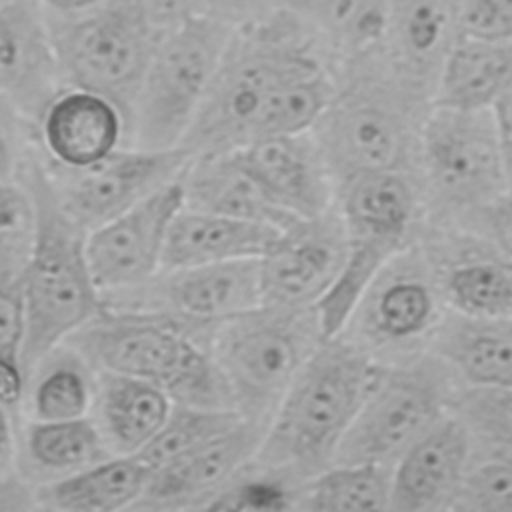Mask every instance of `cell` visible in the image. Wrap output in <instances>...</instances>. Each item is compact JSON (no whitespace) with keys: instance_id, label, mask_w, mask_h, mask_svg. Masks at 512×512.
<instances>
[{"instance_id":"e575fe53","label":"cell","mask_w":512,"mask_h":512,"mask_svg":"<svg viewBox=\"0 0 512 512\" xmlns=\"http://www.w3.org/2000/svg\"><path fill=\"white\" fill-rule=\"evenodd\" d=\"M244 416L230 408H196L176 404L156 438L138 454L154 472L234 428Z\"/></svg>"},{"instance_id":"ab89813d","label":"cell","mask_w":512,"mask_h":512,"mask_svg":"<svg viewBox=\"0 0 512 512\" xmlns=\"http://www.w3.org/2000/svg\"><path fill=\"white\" fill-rule=\"evenodd\" d=\"M30 120L18 106L0 96V180L18 182L32 154Z\"/></svg>"},{"instance_id":"d4e9b609","label":"cell","mask_w":512,"mask_h":512,"mask_svg":"<svg viewBox=\"0 0 512 512\" xmlns=\"http://www.w3.org/2000/svg\"><path fill=\"white\" fill-rule=\"evenodd\" d=\"M180 182L186 208L274 228L294 220L266 198L232 150L192 156Z\"/></svg>"},{"instance_id":"7dc6e473","label":"cell","mask_w":512,"mask_h":512,"mask_svg":"<svg viewBox=\"0 0 512 512\" xmlns=\"http://www.w3.org/2000/svg\"><path fill=\"white\" fill-rule=\"evenodd\" d=\"M16 464H18L16 412L0 406V482L16 474Z\"/></svg>"},{"instance_id":"603a6c76","label":"cell","mask_w":512,"mask_h":512,"mask_svg":"<svg viewBox=\"0 0 512 512\" xmlns=\"http://www.w3.org/2000/svg\"><path fill=\"white\" fill-rule=\"evenodd\" d=\"M422 186L416 174L382 170L356 174L336 186V204L348 238H376L410 246Z\"/></svg>"},{"instance_id":"f6af8a7d","label":"cell","mask_w":512,"mask_h":512,"mask_svg":"<svg viewBox=\"0 0 512 512\" xmlns=\"http://www.w3.org/2000/svg\"><path fill=\"white\" fill-rule=\"evenodd\" d=\"M146 12L148 20L162 34L182 24L192 14H198L192 0H136Z\"/></svg>"},{"instance_id":"277c9868","label":"cell","mask_w":512,"mask_h":512,"mask_svg":"<svg viewBox=\"0 0 512 512\" xmlns=\"http://www.w3.org/2000/svg\"><path fill=\"white\" fill-rule=\"evenodd\" d=\"M214 328L160 312L102 304L64 344L80 352L96 372L156 384L176 404L234 410L210 354Z\"/></svg>"},{"instance_id":"4316f807","label":"cell","mask_w":512,"mask_h":512,"mask_svg":"<svg viewBox=\"0 0 512 512\" xmlns=\"http://www.w3.org/2000/svg\"><path fill=\"white\" fill-rule=\"evenodd\" d=\"M434 352L470 386L512 388V318L452 312L434 330Z\"/></svg>"},{"instance_id":"7bdbcfd3","label":"cell","mask_w":512,"mask_h":512,"mask_svg":"<svg viewBox=\"0 0 512 512\" xmlns=\"http://www.w3.org/2000/svg\"><path fill=\"white\" fill-rule=\"evenodd\" d=\"M458 222L464 224L468 232L488 240L504 256L512 258V190Z\"/></svg>"},{"instance_id":"7a4b0ae2","label":"cell","mask_w":512,"mask_h":512,"mask_svg":"<svg viewBox=\"0 0 512 512\" xmlns=\"http://www.w3.org/2000/svg\"><path fill=\"white\" fill-rule=\"evenodd\" d=\"M380 370L356 342L322 340L268 420L252 466L296 486L328 470Z\"/></svg>"},{"instance_id":"83f0119b","label":"cell","mask_w":512,"mask_h":512,"mask_svg":"<svg viewBox=\"0 0 512 512\" xmlns=\"http://www.w3.org/2000/svg\"><path fill=\"white\" fill-rule=\"evenodd\" d=\"M114 456L92 416L76 420H26L18 430L16 474L32 488L70 476Z\"/></svg>"},{"instance_id":"7402d4cb","label":"cell","mask_w":512,"mask_h":512,"mask_svg":"<svg viewBox=\"0 0 512 512\" xmlns=\"http://www.w3.org/2000/svg\"><path fill=\"white\" fill-rule=\"evenodd\" d=\"M470 430L458 416H444L400 456L390 476V512H438L466 476Z\"/></svg>"},{"instance_id":"ffe728a7","label":"cell","mask_w":512,"mask_h":512,"mask_svg":"<svg viewBox=\"0 0 512 512\" xmlns=\"http://www.w3.org/2000/svg\"><path fill=\"white\" fill-rule=\"evenodd\" d=\"M442 300L452 312L512 318V258L488 240L468 234L434 236L424 250Z\"/></svg>"},{"instance_id":"6da1fadb","label":"cell","mask_w":512,"mask_h":512,"mask_svg":"<svg viewBox=\"0 0 512 512\" xmlns=\"http://www.w3.org/2000/svg\"><path fill=\"white\" fill-rule=\"evenodd\" d=\"M430 110L432 100L392 68L380 44L346 56L310 134L336 186L364 172L418 176L420 136Z\"/></svg>"},{"instance_id":"d6a6232c","label":"cell","mask_w":512,"mask_h":512,"mask_svg":"<svg viewBox=\"0 0 512 512\" xmlns=\"http://www.w3.org/2000/svg\"><path fill=\"white\" fill-rule=\"evenodd\" d=\"M284 10L352 56L382 44L388 0H284Z\"/></svg>"},{"instance_id":"4dcf8cb0","label":"cell","mask_w":512,"mask_h":512,"mask_svg":"<svg viewBox=\"0 0 512 512\" xmlns=\"http://www.w3.org/2000/svg\"><path fill=\"white\" fill-rule=\"evenodd\" d=\"M512 86V42L460 38L450 52L432 106L488 110Z\"/></svg>"},{"instance_id":"f907efd6","label":"cell","mask_w":512,"mask_h":512,"mask_svg":"<svg viewBox=\"0 0 512 512\" xmlns=\"http://www.w3.org/2000/svg\"><path fill=\"white\" fill-rule=\"evenodd\" d=\"M54 18H78L100 8L106 0H40Z\"/></svg>"},{"instance_id":"d590c367","label":"cell","mask_w":512,"mask_h":512,"mask_svg":"<svg viewBox=\"0 0 512 512\" xmlns=\"http://www.w3.org/2000/svg\"><path fill=\"white\" fill-rule=\"evenodd\" d=\"M298 486L252 464L188 512H292Z\"/></svg>"},{"instance_id":"bcb514c9","label":"cell","mask_w":512,"mask_h":512,"mask_svg":"<svg viewBox=\"0 0 512 512\" xmlns=\"http://www.w3.org/2000/svg\"><path fill=\"white\" fill-rule=\"evenodd\" d=\"M492 116L496 124V134L502 150V160L512 190V86L492 104Z\"/></svg>"},{"instance_id":"4fadbf2b","label":"cell","mask_w":512,"mask_h":512,"mask_svg":"<svg viewBox=\"0 0 512 512\" xmlns=\"http://www.w3.org/2000/svg\"><path fill=\"white\" fill-rule=\"evenodd\" d=\"M184 208L182 182L176 180L86 236V256L102 298L142 286L162 268L166 236Z\"/></svg>"},{"instance_id":"b9f144b4","label":"cell","mask_w":512,"mask_h":512,"mask_svg":"<svg viewBox=\"0 0 512 512\" xmlns=\"http://www.w3.org/2000/svg\"><path fill=\"white\" fill-rule=\"evenodd\" d=\"M26 338V316L20 278L0 284V360L20 362Z\"/></svg>"},{"instance_id":"1f68e13d","label":"cell","mask_w":512,"mask_h":512,"mask_svg":"<svg viewBox=\"0 0 512 512\" xmlns=\"http://www.w3.org/2000/svg\"><path fill=\"white\" fill-rule=\"evenodd\" d=\"M292 512H390L382 464H334L296 490Z\"/></svg>"},{"instance_id":"f35d334b","label":"cell","mask_w":512,"mask_h":512,"mask_svg":"<svg viewBox=\"0 0 512 512\" xmlns=\"http://www.w3.org/2000/svg\"><path fill=\"white\" fill-rule=\"evenodd\" d=\"M446 512H512V458L466 472Z\"/></svg>"},{"instance_id":"f546056e","label":"cell","mask_w":512,"mask_h":512,"mask_svg":"<svg viewBox=\"0 0 512 512\" xmlns=\"http://www.w3.org/2000/svg\"><path fill=\"white\" fill-rule=\"evenodd\" d=\"M98 372L68 344L50 350L28 372L22 410L26 420L56 422L92 416Z\"/></svg>"},{"instance_id":"2e32d148","label":"cell","mask_w":512,"mask_h":512,"mask_svg":"<svg viewBox=\"0 0 512 512\" xmlns=\"http://www.w3.org/2000/svg\"><path fill=\"white\" fill-rule=\"evenodd\" d=\"M264 428V424L244 418L228 432L154 470L142 498L130 512L192 510L252 464Z\"/></svg>"},{"instance_id":"5bb4252c","label":"cell","mask_w":512,"mask_h":512,"mask_svg":"<svg viewBox=\"0 0 512 512\" xmlns=\"http://www.w3.org/2000/svg\"><path fill=\"white\" fill-rule=\"evenodd\" d=\"M346 254L348 238L338 210L294 218L260 258L262 304L316 308L338 278Z\"/></svg>"},{"instance_id":"3957f363","label":"cell","mask_w":512,"mask_h":512,"mask_svg":"<svg viewBox=\"0 0 512 512\" xmlns=\"http://www.w3.org/2000/svg\"><path fill=\"white\" fill-rule=\"evenodd\" d=\"M314 34L284 8L236 26L182 148L192 156L242 148L256 114L276 90L330 72Z\"/></svg>"},{"instance_id":"74e56055","label":"cell","mask_w":512,"mask_h":512,"mask_svg":"<svg viewBox=\"0 0 512 512\" xmlns=\"http://www.w3.org/2000/svg\"><path fill=\"white\" fill-rule=\"evenodd\" d=\"M458 418L484 442L512 458V388L470 386L456 400Z\"/></svg>"},{"instance_id":"d6986e66","label":"cell","mask_w":512,"mask_h":512,"mask_svg":"<svg viewBox=\"0 0 512 512\" xmlns=\"http://www.w3.org/2000/svg\"><path fill=\"white\" fill-rule=\"evenodd\" d=\"M38 142L52 168L84 170L130 146L124 112L106 96L62 86L36 120Z\"/></svg>"},{"instance_id":"52a82bcc","label":"cell","mask_w":512,"mask_h":512,"mask_svg":"<svg viewBox=\"0 0 512 512\" xmlns=\"http://www.w3.org/2000/svg\"><path fill=\"white\" fill-rule=\"evenodd\" d=\"M234 32L226 20L192 14L160 34L132 108L130 146L182 148Z\"/></svg>"},{"instance_id":"836d02e7","label":"cell","mask_w":512,"mask_h":512,"mask_svg":"<svg viewBox=\"0 0 512 512\" xmlns=\"http://www.w3.org/2000/svg\"><path fill=\"white\" fill-rule=\"evenodd\" d=\"M334 84L336 74L324 72L276 90L256 114L248 142L270 136L310 132L330 102Z\"/></svg>"},{"instance_id":"ee69618b","label":"cell","mask_w":512,"mask_h":512,"mask_svg":"<svg viewBox=\"0 0 512 512\" xmlns=\"http://www.w3.org/2000/svg\"><path fill=\"white\" fill-rule=\"evenodd\" d=\"M198 14H208L242 26L268 16L272 0H192Z\"/></svg>"},{"instance_id":"8d00e7d4","label":"cell","mask_w":512,"mask_h":512,"mask_svg":"<svg viewBox=\"0 0 512 512\" xmlns=\"http://www.w3.org/2000/svg\"><path fill=\"white\" fill-rule=\"evenodd\" d=\"M36 236V208L22 182L0 180V284L22 276Z\"/></svg>"},{"instance_id":"ac0fdd59","label":"cell","mask_w":512,"mask_h":512,"mask_svg":"<svg viewBox=\"0 0 512 512\" xmlns=\"http://www.w3.org/2000/svg\"><path fill=\"white\" fill-rule=\"evenodd\" d=\"M232 152L284 214L316 218L332 210L336 184L310 132L258 138Z\"/></svg>"},{"instance_id":"cb8c5ba5","label":"cell","mask_w":512,"mask_h":512,"mask_svg":"<svg viewBox=\"0 0 512 512\" xmlns=\"http://www.w3.org/2000/svg\"><path fill=\"white\" fill-rule=\"evenodd\" d=\"M280 228L182 208L170 224L162 268H188L236 260H260Z\"/></svg>"},{"instance_id":"5b68a950","label":"cell","mask_w":512,"mask_h":512,"mask_svg":"<svg viewBox=\"0 0 512 512\" xmlns=\"http://www.w3.org/2000/svg\"><path fill=\"white\" fill-rule=\"evenodd\" d=\"M18 182L36 208L34 246L20 276L26 316L22 366L28 378L36 362L102 308V296L86 256L88 232L64 212L46 162L34 150Z\"/></svg>"},{"instance_id":"44dd1931","label":"cell","mask_w":512,"mask_h":512,"mask_svg":"<svg viewBox=\"0 0 512 512\" xmlns=\"http://www.w3.org/2000/svg\"><path fill=\"white\" fill-rule=\"evenodd\" d=\"M460 4L462 0H388L382 50L392 68L430 100L460 40Z\"/></svg>"},{"instance_id":"30bf717a","label":"cell","mask_w":512,"mask_h":512,"mask_svg":"<svg viewBox=\"0 0 512 512\" xmlns=\"http://www.w3.org/2000/svg\"><path fill=\"white\" fill-rule=\"evenodd\" d=\"M446 364L418 360L382 368L346 432L334 464H384L446 416ZM332 464V466H334Z\"/></svg>"},{"instance_id":"8fae6325","label":"cell","mask_w":512,"mask_h":512,"mask_svg":"<svg viewBox=\"0 0 512 512\" xmlns=\"http://www.w3.org/2000/svg\"><path fill=\"white\" fill-rule=\"evenodd\" d=\"M190 160L192 154L186 148L124 146L84 170H62L48 164L46 168L64 212L84 232H90L180 180Z\"/></svg>"},{"instance_id":"816d5d0a","label":"cell","mask_w":512,"mask_h":512,"mask_svg":"<svg viewBox=\"0 0 512 512\" xmlns=\"http://www.w3.org/2000/svg\"><path fill=\"white\" fill-rule=\"evenodd\" d=\"M32 512H58V510H52V508H46V506H40V504H36Z\"/></svg>"},{"instance_id":"7c38bea8","label":"cell","mask_w":512,"mask_h":512,"mask_svg":"<svg viewBox=\"0 0 512 512\" xmlns=\"http://www.w3.org/2000/svg\"><path fill=\"white\" fill-rule=\"evenodd\" d=\"M102 304L160 312L214 328L262 304L260 260L160 270L138 288L102 298Z\"/></svg>"},{"instance_id":"60d3db41","label":"cell","mask_w":512,"mask_h":512,"mask_svg":"<svg viewBox=\"0 0 512 512\" xmlns=\"http://www.w3.org/2000/svg\"><path fill=\"white\" fill-rule=\"evenodd\" d=\"M460 38L512 42V0H462Z\"/></svg>"},{"instance_id":"9c48e42d","label":"cell","mask_w":512,"mask_h":512,"mask_svg":"<svg viewBox=\"0 0 512 512\" xmlns=\"http://www.w3.org/2000/svg\"><path fill=\"white\" fill-rule=\"evenodd\" d=\"M418 180L436 218L460 220L510 190L492 110L432 106L420 136Z\"/></svg>"},{"instance_id":"681fc988","label":"cell","mask_w":512,"mask_h":512,"mask_svg":"<svg viewBox=\"0 0 512 512\" xmlns=\"http://www.w3.org/2000/svg\"><path fill=\"white\" fill-rule=\"evenodd\" d=\"M34 506V488L18 474L0 482V512H32Z\"/></svg>"},{"instance_id":"8992f818","label":"cell","mask_w":512,"mask_h":512,"mask_svg":"<svg viewBox=\"0 0 512 512\" xmlns=\"http://www.w3.org/2000/svg\"><path fill=\"white\" fill-rule=\"evenodd\" d=\"M322 340L316 308L260 304L218 324L210 338V354L232 408L266 426Z\"/></svg>"},{"instance_id":"c3c4849f","label":"cell","mask_w":512,"mask_h":512,"mask_svg":"<svg viewBox=\"0 0 512 512\" xmlns=\"http://www.w3.org/2000/svg\"><path fill=\"white\" fill-rule=\"evenodd\" d=\"M26 392V372L20 362L0 360V406L18 412Z\"/></svg>"},{"instance_id":"9a60e30c","label":"cell","mask_w":512,"mask_h":512,"mask_svg":"<svg viewBox=\"0 0 512 512\" xmlns=\"http://www.w3.org/2000/svg\"><path fill=\"white\" fill-rule=\"evenodd\" d=\"M440 300L426 254L412 244L376 276L352 318L372 344L404 346L438 326Z\"/></svg>"},{"instance_id":"e0dca14e","label":"cell","mask_w":512,"mask_h":512,"mask_svg":"<svg viewBox=\"0 0 512 512\" xmlns=\"http://www.w3.org/2000/svg\"><path fill=\"white\" fill-rule=\"evenodd\" d=\"M64 86L40 0H0V96L32 122Z\"/></svg>"},{"instance_id":"484cf974","label":"cell","mask_w":512,"mask_h":512,"mask_svg":"<svg viewBox=\"0 0 512 512\" xmlns=\"http://www.w3.org/2000/svg\"><path fill=\"white\" fill-rule=\"evenodd\" d=\"M174 406L170 394L156 384L98 372L92 418L116 456H138L162 430Z\"/></svg>"},{"instance_id":"ba28073f","label":"cell","mask_w":512,"mask_h":512,"mask_svg":"<svg viewBox=\"0 0 512 512\" xmlns=\"http://www.w3.org/2000/svg\"><path fill=\"white\" fill-rule=\"evenodd\" d=\"M50 18L64 86L112 100L132 122V108L160 32L136 0H106L78 18Z\"/></svg>"},{"instance_id":"f1b7e54d","label":"cell","mask_w":512,"mask_h":512,"mask_svg":"<svg viewBox=\"0 0 512 512\" xmlns=\"http://www.w3.org/2000/svg\"><path fill=\"white\" fill-rule=\"evenodd\" d=\"M152 470L138 456H108L70 476L34 488L36 504L58 512H130Z\"/></svg>"}]
</instances>
